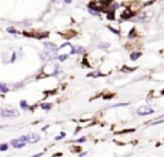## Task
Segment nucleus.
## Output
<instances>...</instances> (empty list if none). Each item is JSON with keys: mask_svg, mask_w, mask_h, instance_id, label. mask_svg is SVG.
I'll return each mask as SVG.
<instances>
[{"mask_svg": "<svg viewBox=\"0 0 164 157\" xmlns=\"http://www.w3.org/2000/svg\"><path fill=\"white\" fill-rule=\"evenodd\" d=\"M20 106L26 109V108H28V103H26V100H22V102H20Z\"/></svg>", "mask_w": 164, "mask_h": 157, "instance_id": "9d476101", "label": "nucleus"}, {"mask_svg": "<svg viewBox=\"0 0 164 157\" xmlns=\"http://www.w3.org/2000/svg\"><path fill=\"white\" fill-rule=\"evenodd\" d=\"M77 141H79V143H84V141H86V138H84V137H83V138H79V140H77Z\"/></svg>", "mask_w": 164, "mask_h": 157, "instance_id": "4468645a", "label": "nucleus"}, {"mask_svg": "<svg viewBox=\"0 0 164 157\" xmlns=\"http://www.w3.org/2000/svg\"><path fill=\"white\" fill-rule=\"evenodd\" d=\"M139 57H141V52H132V55H131V60H134V61H135V60H138Z\"/></svg>", "mask_w": 164, "mask_h": 157, "instance_id": "423d86ee", "label": "nucleus"}, {"mask_svg": "<svg viewBox=\"0 0 164 157\" xmlns=\"http://www.w3.org/2000/svg\"><path fill=\"white\" fill-rule=\"evenodd\" d=\"M64 137H65V134H64V132H61L60 135H57V137H55V140H63Z\"/></svg>", "mask_w": 164, "mask_h": 157, "instance_id": "1a4fd4ad", "label": "nucleus"}, {"mask_svg": "<svg viewBox=\"0 0 164 157\" xmlns=\"http://www.w3.org/2000/svg\"><path fill=\"white\" fill-rule=\"evenodd\" d=\"M64 3H67V4H68V3H71V0H64Z\"/></svg>", "mask_w": 164, "mask_h": 157, "instance_id": "2eb2a0df", "label": "nucleus"}, {"mask_svg": "<svg viewBox=\"0 0 164 157\" xmlns=\"http://www.w3.org/2000/svg\"><path fill=\"white\" fill-rule=\"evenodd\" d=\"M73 52H83V54H84V50H83V48H76Z\"/></svg>", "mask_w": 164, "mask_h": 157, "instance_id": "f8f14e48", "label": "nucleus"}, {"mask_svg": "<svg viewBox=\"0 0 164 157\" xmlns=\"http://www.w3.org/2000/svg\"><path fill=\"white\" fill-rule=\"evenodd\" d=\"M26 141L28 143H38L39 141V137L35 135V134H29V135H26Z\"/></svg>", "mask_w": 164, "mask_h": 157, "instance_id": "20e7f679", "label": "nucleus"}, {"mask_svg": "<svg viewBox=\"0 0 164 157\" xmlns=\"http://www.w3.org/2000/svg\"><path fill=\"white\" fill-rule=\"evenodd\" d=\"M28 141H26V137L23 135V137H19V138H15V140H12V146L15 147V149H22V147H25V144H26Z\"/></svg>", "mask_w": 164, "mask_h": 157, "instance_id": "f03ea898", "label": "nucleus"}, {"mask_svg": "<svg viewBox=\"0 0 164 157\" xmlns=\"http://www.w3.org/2000/svg\"><path fill=\"white\" fill-rule=\"evenodd\" d=\"M153 112H154V109H153L151 106H141V108H138V111H137V114H138L139 117L150 115V114H153Z\"/></svg>", "mask_w": 164, "mask_h": 157, "instance_id": "7ed1b4c3", "label": "nucleus"}, {"mask_svg": "<svg viewBox=\"0 0 164 157\" xmlns=\"http://www.w3.org/2000/svg\"><path fill=\"white\" fill-rule=\"evenodd\" d=\"M41 108L42 109H45V111H49V109H51V105H49V103H42Z\"/></svg>", "mask_w": 164, "mask_h": 157, "instance_id": "0eeeda50", "label": "nucleus"}, {"mask_svg": "<svg viewBox=\"0 0 164 157\" xmlns=\"http://www.w3.org/2000/svg\"><path fill=\"white\" fill-rule=\"evenodd\" d=\"M0 115L3 118H18L20 115V112H18L16 109H1Z\"/></svg>", "mask_w": 164, "mask_h": 157, "instance_id": "f257e3e1", "label": "nucleus"}, {"mask_svg": "<svg viewBox=\"0 0 164 157\" xmlns=\"http://www.w3.org/2000/svg\"><path fill=\"white\" fill-rule=\"evenodd\" d=\"M10 89L6 86V84H3V83H0V93H6V92H9Z\"/></svg>", "mask_w": 164, "mask_h": 157, "instance_id": "39448f33", "label": "nucleus"}, {"mask_svg": "<svg viewBox=\"0 0 164 157\" xmlns=\"http://www.w3.org/2000/svg\"><path fill=\"white\" fill-rule=\"evenodd\" d=\"M7 149H9L7 144H1V146H0V151H4V150H7Z\"/></svg>", "mask_w": 164, "mask_h": 157, "instance_id": "6e6552de", "label": "nucleus"}, {"mask_svg": "<svg viewBox=\"0 0 164 157\" xmlns=\"http://www.w3.org/2000/svg\"><path fill=\"white\" fill-rule=\"evenodd\" d=\"M7 32H9V34H16V29H15V28H9Z\"/></svg>", "mask_w": 164, "mask_h": 157, "instance_id": "9b49d317", "label": "nucleus"}, {"mask_svg": "<svg viewBox=\"0 0 164 157\" xmlns=\"http://www.w3.org/2000/svg\"><path fill=\"white\" fill-rule=\"evenodd\" d=\"M96 76H100V73H93V74H89V77H96Z\"/></svg>", "mask_w": 164, "mask_h": 157, "instance_id": "ddd939ff", "label": "nucleus"}]
</instances>
